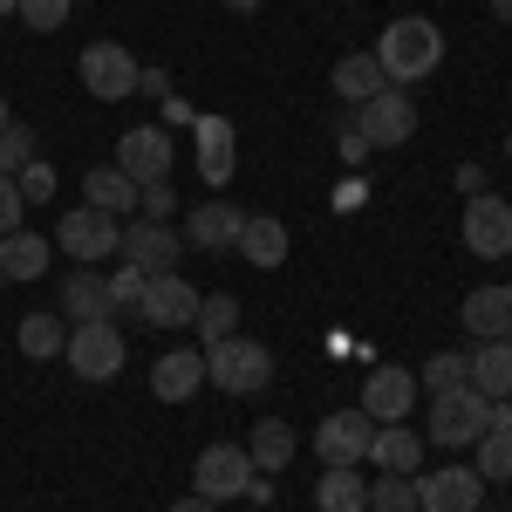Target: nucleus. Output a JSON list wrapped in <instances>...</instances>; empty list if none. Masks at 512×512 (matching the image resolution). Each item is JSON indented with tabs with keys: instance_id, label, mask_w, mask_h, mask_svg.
<instances>
[{
	"instance_id": "1",
	"label": "nucleus",
	"mask_w": 512,
	"mask_h": 512,
	"mask_svg": "<svg viewBox=\"0 0 512 512\" xmlns=\"http://www.w3.org/2000/svg\"><path fill=\"white\" fill-rule=\"evenodd\" d=\"M369 55L383 62V82L403 89V82L437 76V62H444V35H437V21H424V14H403V21L383 28V41H376Z\"/></svg>"
},
{
	"instance_id": "2",
	"label": "nucleus",
	"mask_w": 512,
	"mask_h": 512,
	"mask_svg": "<svg viewBox=\"0 0 512 512\" xmlns=\"http://www.w3.org/2000/svg\"><path fill=\"white\" fill-rule=\"evenodd\" d=\"M205 383H219L226 396H253L274 383V355L267 342H246V335H226L205 349Z\"/></svg>"
},
{
	"instance_id": "3",
	"label": "nucleus",
	"mask_w": 512,
	"mask_h": 512,
	"mask_svg": "<svg viewBox=\"0 0 512 512\" xmlns=\"http://www.w3.org/2000/svg\"><path fill=\"white\" fill-rule=\"evenodd\" d=\"M485 431H492V403H485L472 383H458V390H437V396H431V431H424V444L465 451V444H478Z\"/></svg>"
},
{
	"instance_id": "4",
	"label": "nucleus",
	"mask_w": 512,
	"mask_h": 512,
	"mask_svg": "<svg viewBox=\"0 0 512 512\" xmlns=\"http://www.w3.org/2000/svg\"><path fill=\"white\" fill-rule=\"evenodd\" d=\"M55 246L82 260V267H96V260H110L123 246V219L117 212H103V205H69L62 219H55Z\"/></svg>"
},
{
	"instance_id": "5",
	"label": "nucleus",
	"mask_w": 512,
	"mask_h": 512,
	"mask_svg": "<svg viewBox=\"0 0 512 512\" xmlns=\"http://www.w3.org/2000/svg\"><path fill=\"white\" fill-rule=\"evenodd\" d=\"M82 89L96 96V103H123V96H137V76H144V62L123 48V41H89L76 62Z\"/></svg>"
},
{
	"instance_id": "6",
	"label": "nucleus",
	"mask_w": 512,
	"mask_h": 512,
	"mask_svg": "<svg viewBox=\"0 0 512 512\" xmlns=\"http://www.w3.org/2000/svg\"><path fill=\"white\" fill-rule=\"evenodd\" d=\"M69 369H76L82 383H117V369H123V335H117V321H76L69 328Z\"/></svg>"
},
{
	"instance_id": "7",
	"label": "nucleus",
	"mask_w": 512,
	"mask_h": 512,
	"mask_svg": "<svg viewBox=\"0 0 512 512\" xmlns=\"http://www.w3.org/2000/svg\"><path fill=\"white\" fill-rule=\"evenodd\" d=\"M253 485V458H246V444H212V451H198L192 465V492L198 499H212V506H226Z\"/></svg>"
},
{
	"instance_id": "8",
	"label": "nucleus",
	"mask_w": 512,
	"mask_h": 512,
	"mask_svg": "<svg viewBox=\"0 0 512 512\" xmlns=\"http://www.w3.org/2000/svg\"><path fill=\"white\" fill-rule=\"evenodd\" d=\"M355 130H362L376 151H396V144L417 137V103H410L403 89H383V96H369V103L355 110Z\"/></svg>"
},
{
	"instance_id": "9",
	"label": "nucleus",
	"mask_w": 512,
	"mask_h": 512,
	"mask_svg": "<svg viewBox=\"0 0 512 512\" xmlns=\"http://www.w3.org/2000/svg\"><path fill=\"white\" fill-rule=\"evenodd\" d=\"M465 246H472L478 260H506L512 253V205L499 192L465 198Z\"/></svg>"
},
{
	"instance_id": "10",
	"label": "nucleus",
	"mask_w": 512,
	"mask_h": 512,
	"mask_svg": "<svg viewBox=\"0 0 512 512\" xmlns=\"http://www.w3.org/2000/svg\"><path fill=\"white\" fill-rule=\"evenodd\" d=\"M410 403H417V376H410V369H396V362H383V369H369V376H362V403H355V410H362L369 424H403V417H410Z\"/></svg>"
},
{
	"instance_id": "11",
	"label": "nucleus",
	"mask_w": 512,
	"mask_h": 512,
	"mask_svg": "<svg viewBox=\"0 0 512 512\" xmlns=\"http://www.w3.org/2000/svg\"><path fill=\"white\" fill-rule=\"evenodd\" d=\"M198 301H205V294H198L185 274H151L137 321H144V328H192V321H198Z\"/></svg>"
},
{
	"instance_id": "12",
	"label": "nucleus",
	"mask_w": 512,
	"mask_h": 512,
	"mask_svg": "<svg viewBox=\"0 0 512 512\" xmlns=\"http://www.w3.org/2000/svg\"><path fill=\"white\" fill-rule=\"evenodd\" d=\"M485 506V478L472 465H437L431 478H417V512H478Z\"/></svg>"
},
{
	"instance_id": "13",
	"label": "nucleus",
	"mask_w": 512,
	"mask_h": 512,
	"mask_svg": "<svg viewBox=\"0 0 512 512\" xmlns=\"http://www.w3.org/2000/svg\"><path fill=\"white\" fill-rule=\"evenodd\" d=\"M117 171H130L137 185H164V178H171V137H164V123H137V130H123Z\"/></svg>"
},
{
	"instance_id": "14",
	"label": "nucleus",
	"mask_w": 512,
	"mask_h": 512,
	"mask_svg": "<svg viewBox=\"0 0 512 512\" xmlns=\"http://www.w3.org/2000/svg\"><path fill=\"white\" fill-rule=\"evenodd\" d=\"M130 267H144V274H171V260H178V233H171V219H130L123 226V246H117Z\"/></svg>"
},
{
	"instance_id": "15",
	"label": "nucleus",
	"mask_w": 512,
	"mask_h": 512,
	"mask_svg": "<svg viewBox=\"0 0 512 512\" xmlns=\"http://www.w3.org/2000/svg\"><path fill=\"white\" fill-rule=\"evenodd\" d=\"M369 437H376V424L362 410H328L321 431H315V451H321V465H362Z\"/></svg>"
},
{
	"instance_id": "16",
	"label": "nucleus",
	"mask_w": 512,
	"mask_h": 512,
	"mask_svg": "<svg viewBox=\"0 0 512 512\" xmlns=\"http://www.w3.org/2000/svg\"><path fill=\"white\" fill-rule=\"evenodd\" d=\"M239 226H246V212H239V205H226V198L212 192L205 205H192V219H185V239H192V246H205V253H226V246H239Z\"/></svg>"
},
{
	"instance_id": "17",
	"label": "nucleus",
	"mask_w": 512,
	"mask_h": 512,
	"mask_svg": "<svg viewBox=\"0 0 512 512\" xmlns=\"http://www.w3.org/2000/svg\"><path fill=\"white\" fill-rule=\"evenodd\" d=\"M458 321L472 328L478 342H512V287H472Z\"/></svg>"
},
{
	"instance_id": "18",
	"label": "nucleus",
	"mask_w": 512,
	"mask_h": 512,
	"mask_svg": "<svg viewBox=\"0 0 512 512\" xmlns=\"http://www.w3.org/2000/svg\"><path fill=\"white\" fill-rule=\"evenodd\" d=\"M198 383H205V349H171L151 362V396L158 403H185V396H198Z\"/></svg>"
},
{
	"instance_id": "19",
	"label": "nucleus",
	"mask_w": 512,
	"mask_h": 512,
	"mask_svg": "<svg viewBox=\"0 0 512 512\" xmlns=\"http://www.w3.org/2000/svg\"><path fill=\"white\" fill-rule=\"evenodd\" d=\"M198 130V178H205V185H212V192H226V185H233V123L226 117H198L192 123Z\"/></svg>"
},
{
	"instance_id": "20",
	"label": "nucleus",
	"mask_w": 512,
	"mask_h": 512,
	"mask_svg": "<svg viewBox=\"0 0 512 512\" xmlns=\"http://www.w3.org/2000/svg\"><path fill=\"white\" fill-rule=\"evenodd\" d=\"M110 274H96V267H76V274L62 280V321L76 328V321H110Z\"/></svg>"
},
{
	"instance_id": "21",
	"label": "nucleus",
	"mask_w": 512,
	"mask_h": 512,
	"mask_svg": "<svg viewBox=\"0 0 512 512\" xmlns=\"http://www.w3.org/2000/svg\"><path fill=\"white\" fill-rule=\"evenodd\" d=\"M246 267H260V274H274L280 260H287V226H280L274 212H246V226H239V246H233Z\"/></svg>"
},
{
	"instance_id": "22",
	"label": "nucleus",
	"mask_w": 512,
	"mask_h": 512,
	"mask_svg": "<svg viewBox=\"0 0 512 512\" xmlns=\"http://www.w3.org/2000/svg\"><path fill=\"white\" fill-rule=\"evenodd\" d=\"M376 472H403L417 478V465H424V431H403V424H376V437H369V451H362Z\"/></svg>"
},
{
	"instance_id": "23",
	"label": "nucleus",
	"mask_w": 512,
	"mask_h": 512,
	"mask_svg": "<svg viewBox=\"0 0 512 512\" xmlns=\"http://www.w3.org/2000/svg\"><path fill=\"white\" fill-rule=\"evenodd\" d=\"M315 512H369V478L355 472V465H321Z\"/></svg>"
},
{
	"instance_id": "24",
	"label": "nucleus",
	"mask_w": 512,
	"mask_h": 512,
	"mask_svg": "<svg viewBox=\"0 0 512 512\" xmlns=\"http://www.w3.org/2000/svg\"><path fill=\"white\" fill-rule=\"evenodd\" d=\"M48 260H55V246H48L41 233H28V226L0 239V280H41Z\"/></svg>"
},
{
	"instance_id": "25",
	"label": "nucleus",
	"mask_w": 512,
	"mask_h": 512,
	"mask_svg": "<svg viewBox=\"0 0 512 512\" xmlns=\"http://www.w3.org/2000/svg\"><path fill=\"white\" fill-rule=\"evenodd\" d=\"M82 192H89V205H103V212H137V198H144V185L130 178V171H117V164H96L89 178H82Z\"/></svg>"
},
{
	"instance_id": "26",
	"label": "nucleus",
	"mask_w": 512,
	"mask_h": 512,
	"mask_svg": "<svg viewBox=\"0 0 512 512\" xmlns=\"http://www.w3.org/2000/svg\"><path fill=\"white\" fill-rule=\"evenodd\" d=\"M383 89H390V82H383V62H376V55H342V62H335V96H342V103L362 110V103L383 96Z\"/></svg>"
},
{
	"instance_id": "27",
	"label": "nucleus",
	"mask_w": 512,
	"mask_h": 512,
	"mask_svg": "<svg viewBox=\"0 0 512 512\" xmlns=\"http://www.w3.org/2000/svg\"><path fill=\"white\" fill-rule=\"evenodd\" d=\"M472 390L485 396V403L512 396V342H478V355H472Z\"/></svg>"
},
{
	"instance_id": "28",
	"label": "nucleus",
	"mask_w": 512,
	"mask_h": 512,
	"mask_svg": "<svg viewBox=\"0 0 512 512\" xmlns=\"http://www.w3.org/2000/svg\"><path fill=\"white\" fill-rule=\"evenodd\" d=\"M246 458H253V472H280V465L294 458V431H287L280 417H260L253 437H246Z\"/></svg>"
},
{
	"instance_id": "29",
	"label": "nucleus",
	"mask_w": 512,
	"mask_h": 512,
	"mask_svg": "<svg viewBox=\"0 0 512 512\" xmlns=\"http://www.w3.org/2000/svg\"><path fill=\"white\" fill-rule=\"evenodd\" d=\"M69 349V321L55 315V308H41V315H21V355H35V362H48V355Z\"/></svg>"
},
{
	"instance_id": "30",
	"label": "nucleus",
	"mask_w": 512,
	"mask_h": 512,
	"mask_svg": "<svg viewBox=\"0 0 512 512\" xmlns=\"http://www.w3.org/2000/svg\"><path fill=\"white\" fill-rule=\"evenodd\" d=\"M192 328L205 335V349H212V342H226V335H239V301L226 294V287H219V294H205V301H198V321H192Z\"/></svg>"
},
{
	"instance_id": "31",
	"label": "nucleus",
	"mask_w": 512,
	"mask_h": 512,
	"mask_svg": "<svg viewBox=\"0 0 512 512\" xmlns=\"http://www.w3.org/2000/svg\"><path fill=\"white\" fill-rule=\"evenodd\" d=\"M369 512H417V478H403V472L369 478Z\"/></svg>"
},
{
	"instance_id": "32",
	"label": "nucleus",
	"mask_w": 512,
	"mask_h": 512,
	"mask_svg": "<svg viewBox=\"0 0 512 512\" xmlns=\"http://www.w3.org/2000/svg\"><path fill=\"white\" fill-rule=\"evenodd\" d=\"M35 158H41L35 130H28V123H7V130H0V178H21Z\"/></svg>"
},
{
	"instance_id": "33",
	"label": "nucleus",
	"mask_w": 512,
	"mask_h": 512,
	"mask_svg": "<svg viewBox=\"0 0 512 512\" xmlns=\"http://www.w3.org/2000/svg\"><path fill=\"white\" fill-rule=\"evenodd\" d=\"M472 472L492 478V485L512 478V431H485V437H478V465H472Z\"/></svg>"
},
{
	"instance_id": "34",
	"label": "nucleus",
	"mask_w": 512,
	"mask_h": 512,
	"mask_svg": "<svg viewBox=\"0 0 512 512\" xmlns=\"http://www.w3.org/2000/svg\"><path fill=\"white\" fill-rule=\"evenodd\" d=\"M424 383L437 390H458V383H472V355H458V349H437L431 362H424Z\"/></svg>"
},
{
	"instance_id": "35",
	"label": "nucleus",
	"mask_w": 512,
	"mask_h": 512,
	"mask_svg": "<svg viewBox=\"0 0 512 512\" xmlns=\"http://www.w3.org/2000/svg\"><path fill=\"white\" fill-rule=\"evenodd\" d=\"M144 287H151V274L123 260L117 274H110V308H117V315H137V308H144Z\"/></svg>"
},
{
	"instance_id": "36",
	"label": "nucleus",
	"mask_w": 512,
	"mask_h": 512,
	"mask_svg": "<svg viewBox=\"0 0 512 512\" xmlns=\"http://www.w3.org/2000/svg\"><path fill=\"white\" fill-rule=\"evenodd\" d=\"M14 14H21V21H28L35 35H55V28H62L69 14H76V0H21Z\"/></svg>"
},
{
	"instance_id": "37",
	"label": "nucleus",
	"mask_w": 512,
	"mask_h": 512,
	"mask_svg": "<svg viewBox=\"0 0 512 512\" xmlns=\"http://www.w3.org/2000/svg\"><path fill=\"white\" fill-rule=\"evenodd\" d=\"M14 185H21V198H28V205H48V198H55V164H28V171H21V178H14Z\"/></svg>"
},
{
	"instance_id": "38",
	"label": "nucleus",
	"mask_w": 512,
	"mask_h": 512,
	"mask_svg": "<svg viewBox=\"0 0 512 512\" xmlns=\"http://www.w3.org/2000/svg\"><path fill=\"white\" fill-rule=\"evenodd\" d=\"M21 212H28L21 185H14V178H0V239H7V233H21Z\"/></svg>"
},
{
	"instance_id": "39",
	"label": "nucleus",
	"mask_w": 512,
	"mask_h": 512,
	"mask_svg": "<svg viewBox=\"0 0 512 512\" xmlns=\"http://www.w3.org/2000/svg\"><path fill=\"white\" fill-rule=\"evenodd\" d=\"M137 212H144V219H171V212H178V192H171V178H164V185H144Z\"/></svg>"
},
{
	"instance_id": "40",
	"label": "nucleus",
	"mask_w": 512,
	"mask_h": 512,
	"mask_svg": "<svg viewBox=\"0 0 512 512\" xmlns=\"http://www.w3.org/2000/svg\"><path fill=\"white\" fill-rule=\"evenodd\" d=\"M369 151H376V144H369V137H362V130L349 123V130H342V164H362Z\"/></svg>"
},
{
	"instance_id": "41",
	"label": "nucleus",
	"mask_w": 512,
	"mask_h": 512,
	"mask_svg": "<svg viewBox=\"0 0 512 512\" xmlns=\"http://www.w3.org/2000/svg\"><path fill=\"white\" fill-rule=\"evenodd\" d=\"M137 96H171V76H164V69H144V76H137Z\"/></svg>"
},
{
	"instance_id": "42",
	"label": "nucleus",
	"mask_w": 512,
	"mask_h": 512,
	"mask_svg": "<svg viewBox=\"0 0 512 512\" xmlns=\"http://www.w3.org/2000/svg\"><path fill=\"white\" fill-rule=\"evenodd\" d=\"M458 192H465V198L485 192V171H478V164H465V171H458Z\"/></svg>"
},
{
	"instance_id": "43",
	"label": "nucleus",
	"mask_w": 512,
	"mask_h": 512,
	"mask_svg": "<svg viewBox=\"0 0 512 512\" xmlns=\"http://www.w3.org/2000/svg\"><path fill=\"white\" fill-rule=\"evenodd\" d=\"M492 431H512V396H499V403H492Z\"/></svg>"
},
{
	"instance_id": "44",
	"label": "nucleus",
	"mask_w": 512,
	"mask_h": 512,
	"mask_svg": "<svg viewBox=\"0 0 512 512\" xmlns=\"http://www.w3.org/2000/svg\"><path fill=\"white\" fill-rule=\"evenodd\" d=\"M171 512H219V506H212V499H198V492H192V499H178Z\"/></svg>"
},
{
	"instance_id": "45",
	"label": "nucleus",
	"mask_w": 512,
	"mask_h": 512,
	"mask_svg": "<svg viewBox=\"0 0 512 512\" xmlns=\"http://www.w3.org/2000/svg\"><path fill=\"white\" fill-rule=\"evenodd\" d=\"M492 14H499V21H506V28H512V0H492Z\"/></svg>"
},
{
	"instance_id": "46",
	"label": "nucleus",
	"mask_w": 512,
	"mask_h": 512,
	"mask_svg": "<svg viewBox=\"0 0 512 512\" xmlns=\"http://www.w3.org/2000/svg\"><path fill=\"white\" fill-rule=\"evenodd\" d=\"M226 7H239V14H253V7H260V0H226Z\"/></svg>"
},
{
	"instance_id": "47",
	"label": "nucleus",
	"mask_w": 512,
	"mask_h": 512,
	"mask_svg": "<svg viewBox=\"0 0 512 512\" xmlns=\"http://www.w3.org/2000/svg\"><path fill=\"white\" fill-rule=\"evenodd\" d=\"M7 123H14V110H7V96H0V130H7Z\"/></svg>"
},
{
	"instance_id": "48",
	"label": "nucleus",
	"mask_w": 512,
	"mask_h": 512,
	"mask_svg": "<svg viewBox=\"0 0 512 512\" xmlns=\"http://www.w3.org/2000/svg\"><path fill=\"white\" fill-rule=\"evenodd\" d=\"M14 7H21V0H0V21H7V14H14Z\"/></svg>"
},
{
	"instance_id": "49",
	"label": "nucleus",
	"mask_w": 512,
	"mask_h": 512,
	"mask_svg": "<svg viewBox=\"0 0 512 512\" xmlns=\"http://www.w3.org/2000/svg\"><path fill=\"white\" fill-rule=\"evenodd\" d=\"M506 158H512V130H506Z\"/></svg>"
},
{
	"instance_id": "50",
	"label": "nucleus",
	"mask_w": 512,
	"mask_h": 512,
	"mask_svg": "<svg viewBox=\"0 0 512 512\" xmlns=\"http://www.w3.org/2000/svg\"><path fill=\"white\" fill-rule=\"evenodd\" d=\"M478 512H485V506H478Z\"/></svg>"
}]
</instances>
